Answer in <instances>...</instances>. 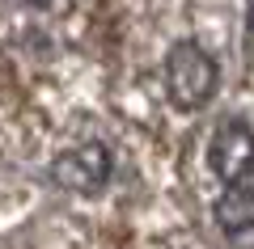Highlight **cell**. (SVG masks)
I'll return each instance as SVG.
<instances>
[{
  "mask_svg": "<svg viewBox=\"0 0 254 249\" xmlns=\"http://www.w3.org/2000/svg\"><path fill=\"white\" fill-rule=\"evenodd\" d=\"M34 4H60V0H34Z\"/></svg>",
  "mask_w": 254,
  "mask_h": 249,
  "instance_id": "cell-5",
  "label": "cell"
},
{
  "mask_svg": "<svg viewBox=\"0 0 254 249\" xmlns=\"http://www.w3.org/2000/svg\"><path fill=\"white\" fill-rule=\"evenodd\" d=\"M212 215H216V224L225 232L254 228V186H250V182H233V186H225V195L216 199Z\"/></svg>",
  "mask_w": 254,
  "mask_h": 249,
  "instance_id": "cell-4",
  "label": "cell"
},
{
  "mask_svg": "<svg viewBox=\"0 0 254 249\" xmlns=\"http://www.w3.org/2000/svg\"><path fill=\"white\" fill-rule=\"evenodd\" d=\"M208 160H212V169L225 178V186L246 182L250 169H254V135L246 131L242 123H220L216 131H212Z\"/></svg>",
  "mask_w": 254,
  "mask_h": 249,
  "instance_id": "cell-3",
  "label": "cell"
},
{
  "mask_svg": "<svg viewBox=\"0 0 254 249\" xmlns=\"http://www.w3.org/2000/svg\"><path fill=\"white\" fill-rule=\"evenodd\" d=\"M110 152L102 148V144L85 140L76 144V148L60 152V160H55V182H60L64 190H72V195H98L102 186L110 182Z\"/></svg>",
  "mask_w": 254,
  "mask_h": 249,
  "instance_id": "cell-2",
  "label": "cell"
},
{
  "mask_svg": "<svg viewBox=\"0 0 254 249\" xmlns=\"http://www.w3.org/2000/svg\"><path fill=\"white\" fill-rule=\"evenodd\" d=\"M165 89H170L174 106L195 110L212 98L216 89V63L208 59V51L195 43H178L165 59Z\"/></svg>",
  "mask_w": 254,
  "mask_h": 249,
  "instance_id": "cell-1",
  "label": "cell"
}]
</instances>
